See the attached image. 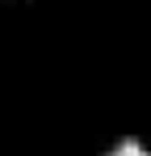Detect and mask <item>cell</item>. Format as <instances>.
I'll use <instances>...</instances> for the list:
<instances>
[{
  "label": "cell",
  "mask_w": 151,
  "mask_h": 156,
  "mask_svg": "<svg viewBox=\"0 0 151 156\" xmlns=\"http://www.w3.org/2000/svg\"><path fill=\"white\" fill-rule=\"evenodd\" d=\"M109 156H147V152H143V148H139L134 139H122V144H118V148H113Z\"/></svg>",
  "instance_id": "obj_1"
}]
</instances>
